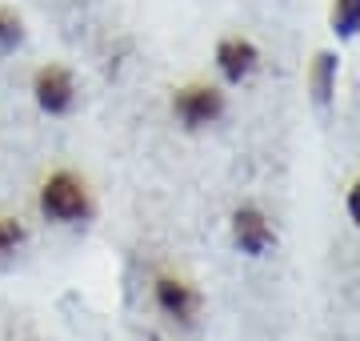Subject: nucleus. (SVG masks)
Masks as SVG:
<instances>
[{
    "mask_svg": "<svg viewBox=\"0 0 360 341\" xmlns=\"http://www.w3.org/2000/svg\"><path fill=\"white\" fill-rule=\"evenodd\" d=\"M217 65L220 73H224V80H232V85H240V80L257 68V49L248 44V40L232 37V40H220L217 49Z\"/></svg>",
    "mask_w": 360,
    "mask_h": 341,
    "instance_id": "6",
    "label": "nucleus"
},
{
    "mask_svg": "<svg viewBox=\"0 0 360 341\" xmlns=\"http://www.w3.org/2000/svg\"><path fill=\"white\" fill-rule=\"evenodd\" d=\"M156 305L165 317H172L180 326H193L196 314H200V293L180 277H160L156 281Z\"/></svg>",
    "mask_w": 360,
    "mask_h": 341,
    "instance_id": "4",
    "label": "nucleus"
},
{
    "mask_svg": "<svg viewBox=\"0 0 360 341\" xmlns=\"http://www.w3.org/2000/svg\"><path fill=\"white\" fill-rule=\"evenodd\" d=\"M37 205H40V213H44L49 221H56V225H80V221H89L92 217L89 185L80 181L77 173H68V169L44 177Z\"/></svg>",
    "mask_w": 360,
    "mask_h": 341,
    "instance_id": "1",
    "label": "nucleus"
},
{
    "mask_svg": "<svg viewBox=\"0 0 360 341\" xmlns=\"http://www.w3.org/2000/svg\"><path fill=\"white\" fill-rule=\"evenodd\" d=\"M32 101H37L40 113H49V117H65L72 113L77 105V80L68 73L65 65H44L32 77Z\"/></svg>",
    "mask_w": 360,
    "mask_h": 341,
    "instance_id": "2",
    "label": "nucleus"
},
{
    "mask_svg": "<svg viewBox=\"0 0 360 341\" xmlns=\"http://www.w3.org/2000/svg\"><path fill=\"white\" fill-rule=\"evenodd\" d=\"M348 217H352V221L360 225V181L352 185V189H348Z\"/></svg>",
    "mask_w": 360,
    "mask_h": 341,
    "instance_id": "11",
    "label": "nucleus"
},
{
    "mask_svg": "<svg viewBox=\"0 0 360 341\" xmlns=\"http://www.w3.org/2000/svg\"><path fill=\"white\" fill-rule=\"evenodd\" d=\"M25 225L16 221V217H0V261H8L20 245H25Z\"/></svg>",
    "mask_w": 360,
    "mask_h": 341,
    "instance_id": "9",
    "label": "nucleus"
},
{
    "mask_svg": "<svg viewBox=\"0 0 360 341\" xmlns=\"http://www.w3.org/2000/svg\"><path fill=\"white\" fill-rule=\"evenodd\" d=\"M172 113L184 129H205L212 120H220L224 113V97L217 89H208V85H188V89H180L172 97Z\"/></svg>",
    "mask_w": 360,
    "mask_h": 341,
    "instance_id": "3",
    "label": "nucleus"
},
{
    "mask_svg": "<svg viewBox=\"0 0 360 341\" xmlns=\"http://www.w3.org/2000/svg\"><path fill=\"white\" fill-rule=\"evenodd\" d=\"M232 241H236V249L248 253V257H260V253L269 249L276 233H272V225L264 221V213L245 205V209L232 213Z\"/></svg>",
    "mask_w": 360,
    "mask_h": 341,
    "instance_id": "5",
    "label": "nucleus"
},
{
    "mask_svg": "<svg viewBox=\"0 0 360 341\" xmlns=\"http://www.w3.org/2000/svg\"><path fill=\"white\" fill-rule=\"evenodd\" d=\"M360 28V0H333V32L336 37H356Z\"/></svg>",
    "mask_w": 360,
    "mask_h": 341,
    "instance_id": "8",
    "label": "nucleus"
},
{
    "mask_svg": "<svg viewBox=\"0 0 360 341\" xmlns=\"http://www.w3.org/2000/svg\"><path fill=\"white\" fill-rule=\"evenodd\" d=\"M25 40V28H20V16L8 13V8H0V56H8Z\"/></svg>",
    "mask_w": 360,
    "mask_h": 341,
    "instance_id": "10",
    "label": "nucleus"
},
{
    "mask_svg": "<svg viewBox=\"0 0 360 341\" xmlns=\"http://www.w3.org/2000/svg\"><path fill=\"white\" fill-rule=\"evenodd\" d=\"M336 89V56L333 53H316L312 61V92H316V105H328Z\"/></svg>",
    "mask_w": 360,
    "mask_h": 341,
    "instance_id": "7",
    "label": "nucleus"
},
{
    "mask_svg": "<svg viewBox=\"0 0 360 341\" xmlns=\"http://www.w3.org/2000/svg\"><path fill=\"white\" fill-rule=\"evenodd\" d=\"M148 341H160V337H148Z\"/></svg>",
    "mask_w": 360,
    "mask_h": 341,
    "instance_id": "12",
    "label": "nucleus"
}]
</instances>
